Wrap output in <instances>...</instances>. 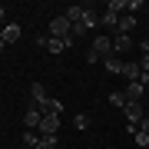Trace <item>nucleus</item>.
Returning a JSON list of instances; mask_svg holds the SVG:
<instances>
[{"label":"nucleus","instance_id":"7","mask_svg":"<svg viewBox=\"0 0 149 149\" xmlns=\"http://www.w3.org/2000/svg\"><path fill=\"white\" fill-rule=\"evenodd\" d=\"M143 93H146V86H139V83H129L126 90H123L126 103H139V100H143Z\"/></svg>","mask_w":149,"mask_h":149},{"label":"nucleus","instance_id":"9","mask_svg":"<svg viewBox=\"0 0 149 149\" xmlns=\"http://www.w3.org/2000/svg\"><path fill=\"white\" fill-rule=\"evenodd\" d=\"M139 73H143L139 63H126V60H123V76H126L129 83H139Z\"/></svg>","mask_w":149,"mask_h":149},{"label":"nucleus","instance_id":"17","mask_svg":"<svg viewBox=\"0 0 149 149\" xmlns=\"http://www.w3.org/2000/svg\"><path fill=\"white\" fill-rule=\"evenodd\" d=\"M96 23H100V20H96V13H93V10H86V17H83V27H86V30H93Z\"/></svg>","mask_w":149,"mask_h":149},{"label":"nucleus","instance_id":"19","mask_svg":"<svg viewBox=\"0 0 149 149\" xmlns=\"http://www.w3.org/2000/svg\"><path fill=\"white\" fill-rule=\"evenodd\" d=\"M109 103H113V106H126V96H123V93H109Z\"/></svg>","mask_w":149,"mask_h":149},{"label":"nucleus","instance_id":"4","mask_svg":"<svg viewBox=\"0 0 149 149\" xmlns=\"http://www.w3.org/2000/svg\"><path fill=\"white\" fill-rule=\"evenodd\" d=\"M123 116H126L129 126H139L143 116H146V109H143V103H126V106H123Z\"/></svg>","mask_w":149,"mask_h":149},{"label":"nucleus","instance_id":"16","mask_svg":"<svg viewBox=\"0 0 149 149\" xmlns=\"http://www.w3.org/2000/svg\"><path fill=\"white\" fill-rule=\"evenodd\" d=\"M106 10H113V13H126V3H123V0H109V3H106Z\"/></svg>","mask_w":149,"mask_h":149},{"label":"nucleus","instance_id":"15","mask_svg":"<svg viewBox=\"0 0 149 149\" xmlns=\"http://www.w3.org/2000/svg\"><path fill=\"white\" fill-rule=\"evenodd\" d=\"M106 70H109V73H123V60L119 56H109L106 60Z\"/></svg>","mask_w":149,"mask_h":149},{"label":"nucleus","instance_id":"20","mask_svg":"<svg viewBox=\"0 0 149 149\" xmlns=\"http://www.w3.org/2000/svg\"><path fill=\"white\" fill-rule=\"evenodd\" d=\"M73 126H76V129H86V126H90V116H86V113H80V116L73 119Z\"/></svg>","mask_w":149,"mask_h":149},{"label":"nucleus","instance_id":"22","mask_svg":"<svg viewBox=\"0 0 149 149\" xmlns=\"http://www.w3.org/2000/svg\"><path fill=\"white\" fill-rule=\"evenodd\" d=\"M56 146V136H43L40 139V149H53Z\"/></svg>","mask_w":149,"mask_h":149},{"label":"nucleus","instance_id":"25","mask_svg":"<svg viewBox=\"0 0 149 149\" xmlns=\"http://www.w3.org/2000/svg\"><path fill=\"white\" fill-rule=\"evenodd\" d=\"M0 20H3V3H0Z\"/></svg>","mask_w":149,"mask_h":149},{"label":"nucleus","instance_id":"24","mask_svg":"<svg viewBox=\"0 0 149 149\" xmlns=\"http://www.w3.org/2000/svg\"><path fill=\"white\" fill-rule=\"evenodd\" d=\"M3 47H7V43H3V40H0V53H3Z\"/></svg>","mask_w":149,"mask_h":149},{"label":"nucleus","instance_id":"8","mask_svg":"<svg viewBox=\"0 0 149 149\" xmlns=\"http://www.w3.org/2000/svg\"><path fill=\"white\" fill-rule=\"evenodd\" d=\"M129 47H133V40L126 33H113V53H126Z\"/></svg>","mask_w":149,"mask_h":149},{"label":"nucleus","instance_id":"5","mask_svg":"<svg viewBox=\"0 0 149 149\" xmlns=\"http://www.w3.org/2000/svg\"><path fill=\"white\" fill-rule=\"evenodd\" d=\"M40 119H43V109L30 103L27 113H23V126H27V129H40Z\"/></svg>","mask_w":149,"mask_h":149},{"label":"nucleus","instance_id":"18","mask_svg":"<svg viewBox=\"0 0 149 149\" xmlns=\"http://www.w3.org/2000/svg\"><path fill=\"white\" fill-rule=\"evenodd\" d=\"M136 10H143V0H126V13L136 17Z\"/></svg>","mask_w":149,"mask_h":149},{"label":"nucleus","instance_id":"21","mask_svg":"<svg viewBox=\"0 0 149 149\" xmlns=\"http://www.w3.org/2000/svg\"><path fill=\"white\" fill-rule=\"evenodd\" d=\"M136 146H149V133H143V129H136Z\"/></svg>","mask_w":149,"mask_h":149},{"label":"nucleus","instance_id":"14","mask_svg":"<svg viewBox=\"0 0 149 149\" xmlns=\"http://www.w3.org/2000/svg\"><path fill=\"white\" fill-rule=\"evenodd\" d=\"M40 139H43V136L37 133V129H27V133H23V143H27L30 149H40Z\"/></svg>","mask_w":149,"mask_h":149},{"label":"nucleus","instance_id":"12","mask_svg":"<svg viewBox=\"0 0 149 149\" xmlns=\"http://www.w3.org/2000/svg\"><path fill=\"white\" fill-rule=\"evenodd\" d=\"M100 23H103V27H109V30H116V27H119V13H113V10H106V13L100 17Z\"/></svg>","mask_w":149,"mask_h":149},{"label":"nucleus","instance_id":"23","mask_svg":"<svg viewBox=\"0 0 149 149\" xmlns=\"http://www.w3.org/2000/svg\"><path fill=\"white\" fill-rule=\"evenodd\" d=\"M139 129H143V133H149V113L143 116V123H139Z\"/></svg>","mask_w":149,"mask_h":149},{"label":"nucleus","instance_id":"6","mask_svg":"<svg viewBox=\"0 0 149 149\" xmlns=\"http://www.w3.org/2000/svg\"><path fill=\"white\" fill-rule=\"evenodd\" d=\"M47 100H50V96H47V90H43V83H33L30 86V103H33V106H43Z\"/></svg>","mask_w":149,"mask_h":149},{"label":"nucleus","instance_id":"3","mask_svg":"<svg viewBox=\"0 0 149 149\" xmlns=\"http://www.w3.org/2000/svg\"><path fill=\"white\" fill-rule=\"evenodd\" d=\"M60 133V113H43L40 119V136H56Z\"/></svg>","mask_w":149,"mask_h":149},{"label":"nucleus","instance_id":"10","mask_svg":"<svg viewBox=\"0 0 149 149\" xmlns=\"http://www.w3.org/2000/svg\"><path fill=\"white\" fill-rule=\"evenodd\" d=\"M0 40H3V43H17V40H20V27H17V23L3 27V30H0Z\"/></svg>","mask_w":149,"mask_h":149},{"label":"nucleus","instance_id":"2","mask_svg":"<svg viewBox=\"0 0 149 149\" xmlns=\"http://www.w3.org/2000/svg\"><path fill=\"white\" fill-rule=\"evenodd\" d=\"M50 33H53L56 40L73 43V27H70V20H66V17H53V20H50Z\"/></svg>","mask_w":149,"mask_h":149},{"label":"nucleus","instance_id":"1","mask_svg":"<svg viewBox=\"0 0 149 149\" xmlns=\"http://www.w3.org/2000/svg\"><path fill=\"white\" fill-rule=\"evenodd\" d=\"M113 56V37H96L93 40V50H90V63H96V60H106Z\"/></svg>","mask_w":149,"mask_h":149},{"label":"nucleus","instance_id":"11","mask_svg":"<svg viewBox=\"0 0 149 149\" xmlns=\"http://www.w3.org/2000/svg\"><path fill=\"white\" fill-rule=\"evenodd\" d=\"M133 27H136V17H133V13H123V17H119V27H116V33H129Z\"/></svg>","mask_w":149,"mask_h":149},{"label":"nucleus","instance_id":"13","mask_svg":"<svg viewBox=\"0 0 149 149\" xmlns=\"http://www.w3.org/2000/svg\"><path fill=\"white\" fill-rule=\"evenodd\" d=\"M66 47H70L66 40H56V37H47V50H50V53H63Z\"/></svg>","mask_w":149,"mask_h":149}]
</instances>
